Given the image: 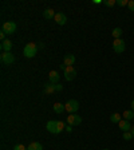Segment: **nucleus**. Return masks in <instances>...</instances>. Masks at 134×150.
<instances>
[{
    "label": "nucleus",
    "instance_id": "f257e3e1",
    "mask_svg": "<svg viewBox=\"0 0 134 150\" xmlns=\"http://www.w3.org/2000/svg\"><path fill=\"white\" fill-rule=\"evenodd\" d=\"M46 129L52 134H59V133H62L63 129H66V126L62 121H48Z\"/></svg>",
    "mask_w": 134,
    "mask_h": 150
},
{
    "label": "nucleus",
    "instance_id": "f03ea898",
    "mask_svg": "<svg viewBox=\"0 0 134 150\" xmlns=\"http://www.w3.org/2000/svg\"><path fill=\"white\" fill-rule=\"evenodd\" d=\"M23 54H24L26 58H34L38 54V47L35 43H28L26 44L24 50H23Z\"/></svg>",
    "mask_w": 134,
    "mask_h": 150
},
{
    "label": "nucleus",
    "instance_id": "7ed1b4c3",
    "mask_svg": "<svg viewBox=\"0 0 134 150\" xmlns=\"http://www.w3.org/2000/svg\"><path fill=\"white\" fill-rule=\"evenodd\" d=\"M65 107H66V111H69L70 114H74L79 109V102L77 99H69L65 103Z\"/></svg>",
    "mask_w": 134,
    "mask_h": 150
},
{
    "label": "nucleus",
    "instance_id": "20e7f679",
    "mask_svg": "<svg viewBox=\"0 0 134 150\" xmlns=\"http://www.w3.org/2000/svg\"><path fill=\"white\" fill-rule=\"evenodd\" d=\"M113 50L116 51L117 54H122L126 50V43L123 39H114V43H113Z\"/></svg>",
    "mask_w": 134,
    "mask_h": 150
},
{
    "label": "nucleus",
    "instance_id": "39448f33",
    "mask_svg": "<svg viewBox=\"0 0 134 150\" xmlns=\"http://www.w3.org/2000/svg\"><path fill=\"white\" fill-rule=\"evenodd\" d=\"M1 31L6 35H12L16 31V23L15 22H6L1 25Z\"/></svg>",
    "mask_w": 134,
    "mask_h": 150
},
{
    "label": "nucleus",
    "instance_id": "423d86ee",
    "mask_svg": "<svg viewBox=\"0 0 134 150\" xmlns=\"http://www.w3.org/2000/svg\"><path fill=\"white\" fill-rule=\"evenodd\" d=\"M63 74H65V79L66 81H72V79H75V76H77V70L72 67V66H69V67H66V70L63 71Z\"/></svg>",
    "mask_w": 134,
    "mask_h": 150
},
{
    "label": "nucleus",
    "instance_id": "0eeeda50",
    "mask_svg": "<svg viewBox=\"0 0 134 150\" xmlns=\"http://www.w3.org/2000/svg\"><path fill=\"white\" fill-rule=\"evenodd\" d=\"M0 60H1L3 64L8 66V64H12V63L15 62V56H13L11 52H3L0 55Z\"/></svg>",
    "mask_w": 134,
    "mask_h": 150
},
{
    "label": "nucleus",
    "instance_id": "6e6552de",
    "mask_svg": "<svg viewBox=\"0 0 134 150\" xmlns=\"http://www.w3.org/2000/svg\"><path fill=\"white\" fill-rule=\"evenodd\" d=\"M67 122L71 126H78L82 123V118L79 115H77V114H71V115L67 117Z\"/></svg>",
    "mask_w": 134,
    "mask_h": 150
},
{
    "label": "nucleus",
    "instance_id": "1a4fd4ad",
    "mask_svg": "<svg viewBox=\"0 0 134 150\" xmlns=\"http://www.w3.org/2000/svg\"><path fill=\"white\" fill-rule=\"evenodd\" d=\"M54 20H55L56 23L59 25H65L66 23H67V18H66V15L63 12H58L55 15V18H54Z\"/></svg>",
    "mask_w": 134,
    "mask_h": 150
},
{
    "label": "nucleus",
    "instance_id": "9d476101",
    "mask_svg": "<svg viewBox=\"0 0 134 150\" xmlns=\"http://www.w3.org/2000/svg\"><path fill=\"white\" fill-rule=\"evenodd\" d=\"M0 48H1L3 52H11V50H12V42L8 40V39H6L4 42H1Z\"/></svg>",
    "mask_w": 134,
    "mask_h": 150
},
{
    "label": "nucleus",
    "instance_id": "9b49d317",
    "mask_svg": "<svg viewBox=\"0 0 134 150\" xmlns=\"http://www.w3.org/2000/svg\"><path fill=\"white\" fill-rule=\"evenodd\" d=\"M75 63V56L72 55V54H66L65 56H63V64L65 66H72Z\"/></svg>",
    "mask_w": 134,
    "mask_h": 150
},
{
    "label": "nucleus",
    "instance_id": "f8f14e48",
    "mask_svg": "<svg viewBox=\"0 0 134 150\" xmlns=\"http://www.w3.org/2000/svg\"><path fill=\"white\" fill-rule=\"evenodd\" d=\"M48 78H50V83L56 84L58 82H59V79H60V75H59V72L58 71H50Z\"/></svg>",
    "mask_w": 134,
    "mask_h": 150
},
{
    "label": "nucleus",
    "instance_id": "ddd939ff",
    "mask_svg": "<svg viewBox=\"0 0 134 150\" xmlns=\"http://www.w3.org/2000/svg\"><path fill=\"white\" fill-rule=\"evenodd\" d=\"M118 126H119V129H121L123 133H126V131H130V129H131L130 122L126 121V119H122V121L118 123Z\"/></svg>",
    "mask_w": 134,
    "mask_h": 150
},
{
    "label": "nucleus",
    "instance_id": "4468645a",
    "mask_svg": "<svg viewBox=\"0 0 134 150\" xmlns=\"http://www.w3.org/2000/svg\"><path fill=\"white\" fill-rule=\"evenodd\" d=\"M27 150H43V146L40 145V142H31L27 146Z\"/></svg>",
    "mask_w": 134,
    "mask_h": 150
},
{
    "label": "nucleus",
    "instance_id": "2eb2a0df",
    "mask_svg": "<svg viewBox=\"0 0 134 150\" xmlns=\"http://www.w3.org/2000/svg\"><path fill=\"white\" fill-rule=\"evenodd\" d=\"M52 109L56 114H62V112L66 110V107H65V105H62V103H55L52 106Z\"/></svg>",
    "mask_w": 134,
    "mask_h": 150
},
{
    "label": "nucleus",
    "instance_id": "dca6fc26",
    "mask_svg": "<svg viewBox=\"0 0 134 150\" xmlns=\"http://www.w3.org/2000/svg\"><path fill=\"white\" fill-rule=\"evenodd\" d=\"M55 15L56 13L54 12V9H51V8H47L43 11V16L46 19H52V18H55Z\"/></svg>",
    "mask_w": 134,
    "mask_h": 150
},
{
    "label": "nucleus",
    "instance_id": "f3484780",
    "mask_svg": "<svg viewBox=\"0 0 134 150\" xmlns=\"http://www.w3.org/2000/svg\"><path fill=\"white\" fill-rule=\"evenodd\" d=\"M122 117H123V119H126V121L130 122L131 119H134V111L133 110H126V111L122 114Z\"/></svg>",
    "mask_w": 134,
    "mask_h": 150
},
{
    "label": "nucleus",
    "instance_id": "a211bd4d",
    "mask_svg": "<svg viewBox=\"0 0 134 150\" xmlns=\"http://www.w3.org/2000/svg\"><path fill=\"white\" fill-rule=\"evenodd\" d=\"M122 115L121 114H118V112H114V114H111L110 115V121L113 122V123H119V122L122 121Z\"/></svg>",
    "mask_w": 134,
    "mask_h": 150
},
{
    "label": "nucleus",
    "instance_id": "6ab92c4d",
    "mask_svg": "<svg viewBox=\"0 0 134 150\" xmlns=\"http://www.w3.org/2000/svg\"><path fill=\"white\" fill-rule=\"evenodd\" d=\"M55 93V87L52 83H46L44 84V94H52Z\"/></svg>",
    "mask_w": 134,
    "mask_h": 150
},
{
    "label": "nucleus",
    "instance_id": "aec40b11",
    "mask_svg": "<svg viewBox=\"0 0 134 150\" xmlns=\"http://www.w3.org/2000/svg\"><path fill=\"white\" fill-rule=\"evenodd\" d=\"M111 35H113V38H114V39H121V36H122V28H119V27L114 28V30H113V32H111Z\"/></svg>",
    "mask_w": 134,
    "mask_h": 150
},
{
    "label": "nucleus",
    "instance_id": "412c9836",
    "mask_svg": "<svg viewBox=\"0 0 134 150\" xmlns=\"http://www.w3.org/2000/svg\"><path fill=\"white\" fill-rule=\"evenodd\" d=\"M103 4H105L106 7H113V6H116L117 4V0H105Z\"/></svg>",
    "mask_w": 134,
    "mask_h": 150
},
{
    "label": "nucleus",
    "instance_id": "4be33fe9",
    "mask_svg": "<svg viewBox=\"0 0 134 150\" xmlns=\"http://www.w3.org/2000/svg\"><path fill=\"white\" fill-rule=\"evenodd\" d=\"M133 134H131L130 131H126V133H123V139H126V141H130V139H133Z\"/></svg>",
    "mask_w": 134,
    "mask_h": 150
},
{
    "label": "nucleus",
    "instance_id": "5701e85b",
    "mask_svg": "<svg viewBox=\"0 0 134 150\" xmlns=\"http://www.w3.org/2000/svg\"><path fill=\"white\" fill-rule=\"evenodd\" d=\"M13 150H27V147H26L23 144H18V145H15Z\"/></svg>",
    "mask_w": 134,
    "mask_h": 150
},
{
    "label": "nucleus",
    "instance_id": "b1692460",
    "mask_svg": "<svg viewBox=\"0 0 134 150\" xmlns=\"http://www.w3.org/2000/svg\"><path fill=\"white\" fill-rule=\"evenodd\" d=\"M117 4H118V6H121V7H125V6H128V4H129V1H128V0H117Z\"/></svg>",
    "mask_w": 134,
    "mask_h": 150
},
{
    "label": "nucleus",
    "instance_id": "393cba45",
    "mask_svg": "<svg viewBox=\"0 0 134 150\" xmlns=\"http://www.w3.org/2000/svg\"><path fill=\"white\" fill-rule=\"evenodd\" d=\"M128 7H129V9H130L131 12H134V0H129Z\"/></svg>",
    "mask_w": 134,
    "mask_h": 150
},
{
    "label": "nucleus",
    "instance_id": "a878e982",
    "mask_svg": "<svg viewBox=\"0 0 134 150\" xmlns=\"http://www.w3.org/2000/svg\"><path fill=\"white\" fill-rule=\"evenodd\" d=\"M54 87H55V91H62L63 90V86H62V84H59V83L54 84Z\"/></svg>",
    "mask_w": 134,
    "mask_h": 150
},
{
    "label": "nucleus",
    "instance_id": "bb28decb",
    "mask_svg": "<svg viewBox=\"0 0 134 150\" xmlns=\"http://www.w3.org/2000/svg\"><path fill=\"white\" fill-rule=\"evenodd\" d=\"M0 39H1V42H4V40H6V34H4L3 31L0 32Z\"/></svg>",
    "mask_w": 134,
    "mask_h": 150
},
{
    "label": "nucleus",
    "instance_id": "cd10ccee",
    "mask_svg": "<svg viewBox=\"0 0 134 150\" xmlns=\"http://www.w3.org/2000/svg\"><path fill=\"white\" fill-rule=\"evenodd\" d=\"M66 130H67V131H71V130H72V126H71V125L66 126Z\"/></svg>",
    "mask_w": 134,
    "mask_h": 150
},
{
    "label": "nucleus",
    "instance_id": "c85d7f7f",
    "mask_svg": "<svg viewBox=\"0 0 134 150\" xmlns=\"http://www.w3.org/2000/svg\"><path fill=\"white\" fill-rule=\"evenodd\" d=\"M131 110H133V111H134V99L131 100Z\"/></svg>",
    "mask_w": 134,
    "mask_h": 150
},
{
    "label": "nucleus",
    "instance_id": "c756f323",
    "mask_svg": "<svg viewBox=\"0 0 134 150\" xmlns=\"http://www.w3.org/2000/svg\"><path fill=\"white\" fill-rule=\"evenodd\" d=\"M130 133H131V134H133V137H134V126L130 129Z\"/></svg>",
    "mask_w": 134,
    "mask_h": 150
},
{
    "label": "nucleus",
    "instance_id": "7c9ffc66",
    "mask_svg": "<svg viewBox=\"0 0 134 150\" xmlns=\"http://www.w3.org/2000/svg\"><path fill=\"white\" fill-rule=\"evenodd\" d=\"M103 150H109V149H103Z\"/></svg>",
    "mask_w": 134,
    "mask_h": 150
},
{
    "label": "nucleus",
    "instance_id": "2f4dec72",
    "mask_svg": "<svg viewBox=\"0 0 134 150\" xmlns=\"http://www.w3.org/2000/svg\"><path fill=\"white\" fill-rule=\"evenodd\" d=\"M133 121H134V119H133Z\"/></svg>",
    "mask_w": 134,
    "mask_h": 150
}]
</instances>
